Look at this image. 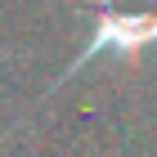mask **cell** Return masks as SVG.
Instances as JSON below:
<instances>
[{"label":"cell","instance_id":"6da1fadb","mask_svg":"<svg viewBox=\"0 0 157 157\" xmlns=\"http://www.w3.org/2000/svg\"><path fill=\"white\" fill-rule=\"evenodd\" d=\"M148 45H157V0H99L94 36L76 54L67 76L90 67L99 54H139Z\"/></svg>","mask_w":157,"mask_h":157}]
</instances>
